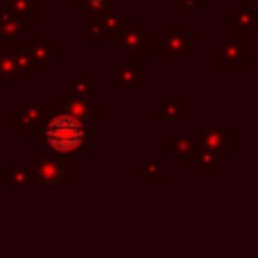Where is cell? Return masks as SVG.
I'll use <instances>...</instances> for the list:
<instances>
[{"label":"cell","mask_w":258,"mask_h":258,"mask_svg":"<svg viewBox=\"0 0 258 258\" xmlns=\"http://www.w3.org/2000/svg\"><path fill=\"white\" fill-rule=\"evenodd\" d=\"M45 143L57 152H80L86 141V129L77 118L73 116H57L43 129Z\"/></svg>","instance_id":"cell-1"},{"label":"cell","mask_w":258,"mask_h":258,"mask_svg":"<svg viewBox=\"0 0 258 258\" xmlns=\"http://www.w3.org/2000/svg\"><path fill=\"white\" fill-rule=\"evenodd\" d=\"M34 168H36V177L41 179L43 183H57V181H61L63 179V161L59 159V156H54V154H43V156H39L36 159V163H34Z\"/></svg>","instance_id":"cell-2"}]
</instances>
